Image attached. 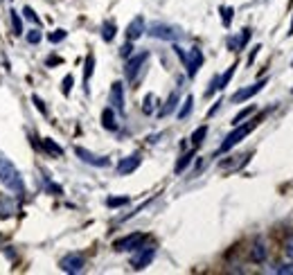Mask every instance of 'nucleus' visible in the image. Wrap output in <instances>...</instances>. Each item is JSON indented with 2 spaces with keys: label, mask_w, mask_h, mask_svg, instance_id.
Returning <instances> with one entry per match:
<instances>
[{
  "label": "nucleus",
  "mask_w": 293,
  "mask_h": 275,
  "mask_svg": "<svg viewBox=\"0 0 293 275\" xmlns=\"http://www.w3.org/2000/svg\"><path fill=\"white\" fill-rule=\"evenodd\" d=\"M176 106H179V90H174L169 97H167V102H165V106L160 108V113L158 115L160 117H167V115H171V113L176 111Z\"/></svg>",
  "instance_id": "nucleus-16"
},
{
  "label": "nucleus",
  "mask_w": 293,
  "mask_h": 275,
  "mask_svg": "<svg viewBox=\"0 0 293 275\" xmlns=\"http://www.w3.org/2000/svg\"><path fill=\"white\" fill-rule=\"evenodd\" d=\"M43 149H48V151L54 154V156H64V149H61L52 138H43Z\"/></svg>",
  "instance_id": "nucleus-20"
},
{
  "label": "nucleus",
  "mask_w": 293,
  "mask_h": 275,
  "mask_svg": "<svg viewBox=\"0 0 293 275\" xmlns=\"http://www.w3.org/2000/svg\"><path fill=\"white\" fill-rule=\"evenodd\" d=\"M146 59H149V52H140V54L131 56V59L127 61V68H124V72H127V79L129 81H135V75L142 70V66L146 64Z\"/></svg>",
  "instance_id": "nucleus-9"
},
{
  "label": "nucleus",
  "mask_w": 293,
  "mask_h": 275,
  "mask_svg": "<svg viewBox=\"0 0 293 275\" xmlns=\"http://www.w3.org/2000/svg\"><path fill=\"white\" fill-rule=\"evenodd\" d=\"M271 273H280V275H293V264H277L271 268Z\"/></svg>",
  "instance_id": "nucleus-30"
},
{
  "label": "nucleus",
  "mask_w": 293,
  "mask_h": 275,
  "mask_svg": "<svg viewBox=\"0 0 293 275\" xmlns=\"http://www.w3.org/2000/svg\"><path fill=\"white\" fill-rule=\"evenodd\" d=\"M102 124H104V129H108V131H115V129H118V120H115V108H104V113H102Z\"/></svg>",
  "instance_id": "nucleus-17"
},
{
  "label": "nucleus",
  "mask_w": 293,
  "mask_h": 275,
  "mask_svg": "<svg viewBox=\"0 0 293 275\" xmlns=\"http://www.w3.org/2000/svg\"><path fill=\"white\" fill-rule=\"evenodd\" d=\"M140 163H142V158H140L138 154H133V156H127V158H122L118 163V174L120 176H127L131 172H135V169L140 167Z\"/></svg>",
  "instance_id": "nucleus-12"
},
{
  "label": "nucleus",
  "mask_w": 293,
  "mask_h": 275,
  "mask_svg": "<svg viewBox=\"0 0 293 275\" xmlns=\"http://www.w3.org/2000/svg\"><path fill=\"white\" fill-rule=\"evenodd\" d=\"M108 102H111V108H115L118 113H124V86H122V81H115L111 86Z\"/></svg>",
  "instance_id": "nucleus-10"
},
{
  "label": "nucleus",
  "mask_w": 293,
  "mask_h": 275,
  "mask_svg": "<svg viewBox=\"0 0 293 275\" xmlns=\"http://www.w3.org/2000/svg\"><path fill=\"white\" fill-rule=\"evenodd\" d=\"M192 108H194V97L187 95L185 100H183V106H181V111H179V120H187V117H190V113H192Z\"/></svg>",
  "instance_id": "nucleus-18"
},
{
  "label": "nucleus",
  "mask_w": 293,
  "mask_h": 275,
  "mask_svg": "<svg viewBox=\"0 0 293 275\" xmlns=\"http://www.w3.org/2000/svg\"><path fill=\"white\" fill-rule=\"evenodd\" d=\"M72 84H75V79H72V75H66V79L61 81V93H64V95H70Z\"/></svg>",
  "instance_id": "nucleus-31"
},
{
  "label": "nucleus",
  "mask_w": 293,
  "mask_h": 275,
  "mask_svg": "<svg viewBox=\"0 0 293 275\" xmlns=\"http://www.w3.org/2000/svg\"><path fill=\"white\" fill-rule=\"evenodd\" d=\"M221 14H223V25H226V27H228V25H230V20H232V7H221Z\"/></svg>",
  "instance_id": "nucleus-35"
},
{
  "label": "nucleus",
  "mask_w": 293,
  "mask_h": 275,
  "mask_svg": "<svg viewBox=\"0 0 293 275\" xmlns=\"http://www.w3.org/2000/svg\"><path fill=\"white\" fill-rule=\"evenodd\" d=\"M75 154L81 163H88V165H93V167H108V165H111V160H108L106 156H97V154L88 151V149H83V147H77Z\"/></svg>",
  "instance_id": "nucleus-8"
},
{
  "label": "nucleus",
  "mask_w": 293,
  "mask_h": 275,
  "mask_svg": "<svg viewBox=\"0 0 293 275\" xmlns=\"http://www.w3.org/2000/svg\"><path fill=\"white\" fill-rule=\"evenodd\" d=\"M144 243V235L142 232H131L127 237H120V239H115L113 248L118 253H129V251H135V248H140Z\"/></svg>",
  "instance_id": "nucleus-4"
},
{
  "label": "nucleus",
  "mask_w": 293,
  "mask_h": 275,
  "mask_svg": "<svg viewBox=\"0 0 293 275\" xmlns=\"http://www.w3.org/2000/svg\"><path fill=\"white\" fill-rule=\"evenodd\" d=\"M284 253H286V257H289V259H293V237H289V239H286Z\"/></svg>",
  "instance_id": "nucleus-36"
},
{
  "label": "nucleus",
  "mask_w": 293,
  "mask_h": 275,
  "mask_svg": "<svg viewBox=\"0 0 293 275\" xmlns=\"http://www.w3.org/2000/svg\"><path fill=\"white\" fill-rule=\"evenodd\" d=\"M183 66L187 68V77H196V72L201 70V66H203V52L198 48H192L190 52H185Z\"/></svg>",
  "instance_id": "nucleus-7"
},
{
  "label": "nucleus",
  "mask_w": 293,
  "mask_h": 275,
  "mask_svg": "<svg viewBox=\"0 0 293 275\" xmlns=\"http://www.w3.org/2000/svg\"><path fill=\"white\" fill-rule=\"evenodd\" d=\"M146 32H149V36L160 39V41H179L181 39V29L174 27V25H165V23H154Z\"/></svg>",
  "instance_id": "nucleus-3"
},
{
  "label": "nucleus",
  "mask_w": 293,
  "mask_h": 275,
  "mask_svg": "<svg viewBox=\"0 0 293 275\" xmlns=\"http://www.w3.org/2000/svg\"><path fill=\"white\" fill-rule=\"evenodd\" d=\"M156 102H158V100H156V95H154V93H149V95H146V97H144V104H142V111L146 113V115H151V113H154V108H156Z\"/></svg>",
  "instance_id": "nucleus-23"
},
{
  "label": "nucleus",
  "mask_w": 293,
  "mask_h": 275,
  "mask_svg": "<svg viewBox=\"0 0 293 275\" xmlns=\"http://www.w3.org/2000/svg\"><path fill=\"white\" fill-rule=\"evenodd\" d=\"M289 34H293V20H291V29H289Z\"/></svg>",
  "instance_id": "nucleus-39"
},
{
  "label": "nucleus",
  "mask_w": 293,
  "mask_h": 275,
  "mask_svg": "<svg viewBox=\"0 0 293 275\" xmlns=\"http://www.w3.org/2000/svg\"><path fill=\"white\" fill-rule=\"evenodd\" d=\"M131 43H133V41H129V43L122 48V52H120V54H122V56H127V59L131 56V50H133V45H131Z\"/></svg>",
  "instance_id": "nucleus-37"
},
{
  "label": "nucleus",
  "mask_w": 293,
  "mask_h": 275,
  "mask_svg": "<svg viewBox=\"0 0 293 275\" xmlns=\"http://www.w3.org/2000/svg\"><path fill=\"white\" fill-rule=\"evenodd\" d=\"M156 255V248L154 246H140V248H135V255L131 257V266L135 268V271H140V268H144V266H149L151 264V259H154Z\"/></svg>",
  "instance_id": "nucleus-6"
},
{
  "label": "nucleus",
  "mask_w": 293,
  "mask_h": 275,
  "mask_svg": "<svg viewBox=\"0 0 293 275\" xmlns=\"http://www.w3.org/2000/svg\"><path fill=\"white\" fill-rule=\"evenodd\" d=\"M16 215V201L14 194H0V219H9Z\"/></svg>",
  "instance_id": "nucleus-13"
},
{
  "label": "nucleus",
  "mask_w": 293,
  "mask_h": 275,
  "mask_svg": "<svg viewBox=\"0 0 293 275\" xmlns=\"http://www.w3.org/2000/svg\"><path fill=\"white\" fill-rule=\"evenodd\" d=\"M0 183L5 185V190H9V194L23 196V192H25L23 176H20V172L16 169V165L3 154H0Z\"/></svg>",
  "instance_id": "nucleus-1"
},
{
  "label": "nucleus",
  "mask_w": 293,
  "mask_h": 275,
  "mask_svg": "<svg viewBox=\"0 0 293 275\" xmlns=\"http://www.w3.org/2000/svg\"><path fill=\"white\" fill-rule=\"evenodd\" d=\"M248 39H250V29L246 27V29H242V36H239V41H230V48H244V45L248 43Z\"/></svg>",
  "instance_id": "nucleus-25"
},
{
  "label": "nucleus",
  "mask_w": 293,
  "mask_h": 275,
  "mask_svg": "<svg viewBox=\"0 0 293 275\" xmlns=\"http://www.w3.org/2000/svg\"><path fill=\"white\" fill-rule=\"evenodd\" d=\"M32 100H34V104H36V106H39V111H41V113H48V108H45V106H43V102H41V100H39V97H36V95H34V97H32Z\"/></svg>",
  "instance_id": "nucleus-38"
},
{
  "label": "nucleus",
  "mask_w": 293,
  "mask_h": 275,
  "mask_svg": "<svg viewBox=\"0 0 293 275\" xmlns=\"http://www.w3.org/2000/svg\"><path fill=\"white\" fill-rule=\"evenodd\" d=\"M266 257H269V248H266L264 239H255L253 248H250V259H253L255 264H264Z\"/></svg>",
  "instance_id": "nucleus-15"
},
{
  "label": "nucleus",
  "mask_w": 293,
  "mask_h": 275,
  "mask_svg": "<svg viewBox=\"0 0 293 275\" xmlns=\"http://www.w3.org/2000/svg\"><path fill=\"white\" fill-rule=\"evenodd\" d=\"M291 93H293V90H291Z\"/></svg>",
  "instance_id": "nucleus-41"
},
{
  "label": "nucleus",
  "mask_w": 293,
  "mask_h": 275,
  "mask_svg": "<svg viewBox=\"0 0 293 275\" xmlns=\"http://www.w3.org/2000/svg\"><path fill=\"white\" fill-rule=\"evenodd\" d=\"M66 36H68L66 29H54V32H52L48 39H50V43H59V41H64Z\"/></svg>",
  "instance_id": "nucleus-32"
},
{
  "label": "nucleus",
  "mask_w": 293,
  "mask_h": 275,
  "mask_svg": "<svg viewBox=\"0 0 293 275\" xmlns=\"http://www.w3.org/2000/svg\"><path fill=\"white\" fill-rule=\"evenodd\" d=\"M41 39H43V34H41L39 29H30V32H27V43L34 45V43H39Z\"/></svg>",
  "instance_id": "nucleus-34"
},
{
  "label": "nucleus",
  "mask_w": 293,
  "mask_h": 275,
  "mask_svg": "<svg viewBox=\"0 0 293 275\" xmlns=\"http://www.w3.org/2000/svg\"><path fill=\"white\" fill-rule=\"evenodd\" d=\"M61 271L64 273H81L83 271V266H86V257L79 255V253H68V255L61 259Z\"/></svg>",
  "instance_id": "nucleus-5"
},
{
  "label": "nucleus",
  "mask_w": 293,
  "mask_h": 275,
  "mask_svg": "<svg viewBox=\"0 0 293 275\" xmlns=\"http://www.w3.org/2000/svg\"><path fill=\"white\" fill-rule=\"evenodd\" d=\"M235 68H237V64H232V66H230V68H228L226 75H221V77H219V86H221V88H226V86L230 84V79H232V75H235Z\"/></svg>",
  "instance_id": "nucleus-27"
},
{
  "label": "nucleus",
  "mask_w": 293,
  "mask_h": 275,
  "mask_svg": "<svg viewBox=\"0 0 293 275\" xmlns=\"http://www.w3.org/2000/svg\"><path fill=\"white\" fill-rule=\"evenodd\" d=\"M255 113V106H248V108H244V111H239L237 115H235V120H232V127H237V124H242L246 117H250Z\"/></svg>",
  "instance_id": "nucleus-24"
},
{
  "label": "nucleus",
  "mask_w": 293,
  "mask_h": 275,
  "mask_svg": "<svg viewBox=\"0 0 293 275\" xmlns=\"http://www.w3.org/2000/svg\"><path fill=\"white\" fill-rule=\"evenodd\" d=\"M93 68H95V56L88 54L86 56V68H83V77H86V90H88V81L93 77Z\"/></svg>",
  "instance_id": "nucleus-21"
},
{
  "label": "nucleus",
  "mask_w": 293,
  "mask_h": 275,
  "mask_svg": "<svg viewBox=\"0 0 293 275\" xmlns=\"http://www.w3.org/2000/svg\"><path fill=\"white\" fill-rule=\"evenodd\" d=\"M0 241H3V237H0Z\"/></svg>",
  "instance_id": "nucleus-40"
},
{
  "label": "nucleus",
  "mask_w": 293,
  "mask_h": 275,
  "mask_svg": "<svg viewBox=\"0 0 293 275\" xmlns=\"http://www.w3.org/2000/svg\"><path fill=\"white\" fill-rule=\"evenodd\" d=\"M115 32H118V27H115V23H111V20H106V23L102 25V39L106 41V43H111L115 39Z\"/></svg>",
  "instance_id": "nucleus-19"
},
{
  "label": "nucleus",
  "mask_w": 293,
  "mask_h": 275,
  "mask_svg": "<svg viewBox=\"0 0 293 275\" xmlns=\"http://www.w3.org/2000/svg\"><path fill=\"white\" fill-rule=\"evenodd\" d=\"M146 32V27H144V18L142 16H135L133 20L129 23V27H127V39L129 41H135V39H140Z\"/></svg>",
  "instance_id": "nucleus-14"
},
{
  "label": "nucleus",
  "mask_w": 293,
  "mask_h": 275,
  "mask_svg": "<svg viewBox=\"0 0 293 275\" xmlns=\"http://www.w3.org/2000/svg\"><path fill=\"white\" fill-rule=\"evenodd\" d=\"M264 86H266V79L257 81V84H253V86H246V88H242V90L235 93V95H232V102H235V104H242V102H246V100H250V97L257 95V93H259Z\"/></svg>",
  "instance_id": "nucleus-11"
},
{
  "label": "nucleus",
  "mask_w": 293,
  "mask_h": 275,
  "mask_svg": "<svg viewBox=\"0 0 293 275\" xmlns=\"http://www.w3.org/2000/svg\"><path fill=\"white\" fill-rule=\"evenodd\" d=\"M253 129H255V122H253V124H250V122H248V124H237V127H235L232 131H230L228 136H226V140L221 142V147H219V154H226V151H230L232 147H237V144L242 142V140L248 136Z\"/></svg>",
  "instance_id": "nucleus-2"
},
{
  "label": "nucleus",
  "mask_w": 293,
  "mask_h": 275,
  "mask_svg": "<svg viewBox=\"0 0 293 275\" xmlns=\"http://www.w3.org/2000/svg\"><path fill=\"white\" fill-rule=\"evenodd\" d=\"M206 136H208V127L203 124V127H198L196 131L192 133V144H194V147H198V144H201L203 140H206Z\"/></svg>",
  "instance_id": "nucleus-22"
},
{
  "label": "nucleus",
  "mask_w": 293,
  "mask_h": 275,
  "mask_svg": "<svg viewBox=\"0 0 293 275\" xmlns=\"http://www.w3.org/2000/svg\"><path fill=\"white\" fill-rule=\"evenodd\" d=\"M127 203H129V196H111V199H106L108 207H122Z\"/></svg>",
  "instance_id": "nucleus-26"
},
{
  "label": "nucleus",
  "mask_w": 293,
  "mask_h": 275,
  "mask_svg": "<svg viewBox=\"0 0 293 275\" xmlns=\"http://www.w3.org/2000/svg\"><path fill=\"white\" fill-rule=\"evenodd\" d=\"M9 18H12V27H14V34H23V23H20L18 14L16 12H9Z\"/></svg>",
  "instance_id": "nucleus-28"
},
{
  "label": "nucleus",
  "mask_w": 293,
  "mask_h": 275,
  "mask_svg": "<svg viewBox=\"0 0 293 275\" xmlns=\"http://www.w3.org/2000/svg\"><path fill=\"white\" fill-rule=\"evenodd\" d=\"M23 16L27 18V20H32V23H36V25L41 23V18L36 16V14H34V9H32V7H27V5H25V7H23Z\"/></svg>",
  "instance_id": "nucleus-33"
},
{
  "label": "nucleus",
  "mask_w": 293,
  "mask_h": 275,
  "mask_svg": "<svg viewBox=\"0 0 293 275\" xmlns=\"http://www.w3.org/2000/svg\"><path fill=\"white\" fill-rule=\"evenodd\" d=\"M192 158H194V154H185V156H183V158L179 160V163H176V169H174V172H176V174H181L183 169H185L187 165L192 163Z\"/></svg>",
  "instance_id": "nucleus-29"
}]
</instances>
